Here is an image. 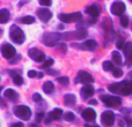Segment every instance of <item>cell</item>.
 <instances>
[{"label":"cell","mask_w":132,"mask_h":127,"mask_svg":"<svg viewBox=\"0 0 132 127\" xmlns=\"http://www.w3.org/2000/svg\"><path fill=\"white\" fill-rule=\"evenodd\" d=\"M112 75H114L115 77H121L122 75H123V70H122L121 68H114V70H112Z\"/></svg>","instance_id":"f1b7e54d"},{"label":"cell","mask_w":132,"mask_h":127,"mask_svg":"<svg viewBox=\"0 0 132 127\" xmlns=\"http://www.w3.org/2000/svg\"><path fill=\"white\" fill-rule=\"evenodd\" d=\"M9 36H11V39L14 42L15 44H22L26 39L24 32L21 28H19L18 25H12L11 30H9Z\"/></svg>","instance_id":"7a4b0ae2"},{"label":"cell","mask_w":132,"mask_h":127,"mask_svg":"<svg viewBox=\"0 0 132 127\" xmlns=\"http://www.w3.org/2000/svg\"><path fill=\"white\" fill-rule=\"evenodd\" d=\"M130 1H131V2H132V0H130Z\"/></svg>","instance_id":"c3c4849f"},{"label":"cell","mask_w":132,"mask_h":127,"mask_svg":"<svg viewBox=\"0 0 132 127\" xmlns=\"http://www.w3.org/2000/svg\"><path fill=\"white\" fill-rule=\"evenodd\" d=\"M124 121H125V120H119L118 121V126L119 127H123L124 126Z\"/></svg>","instance_id":"b9f144b4"},{"label":"cell","mask_w":132,"mask_h":127,"mask_svg":"<svg viewBox=\"0 0 132 127\" xmlns=\"http://www.w3.org/2000/svg\"><path fill=\"white\" fill-rule=\"evenodd\" d=\"M9 75L13 77V82L16 84V86H22L23 79H22V77H21L19 74H16L15 70H9Z\"/></svg>","instance_id":"44dd1931"},{"label":"cell","mask_w":132,"mask_h":127,"mask_svg":"<svg viewBox=\"0 0 132 127\" xmlns=\"http://www.w3.org/2000/svg\"><path fill=\"white\" fill-rule=\"evenodd\" d=\"M111 13L114 15H117V16H122L125 12V4L122 1H115L114 4L111 5Z\"/></svg>","instance_id":"7c38bea8"},{"label":"cell","mask_w":132,"mask_h":127,"mask_svg":"<svg viewBox=\"0 0 132 127\" xmlns=\"http://www.w3.org/2000/svg\"><path fill=\"white\" fill-rule=\"evenodd\" d=\"M11 127H24V125H23L22 123H15V124H13Z\"/></svg>","instance_id":"74e56055"},{"label":"cell","mask_w":132,"mask_h":127,"mask_svg":"<svg viewBox=\"0 0 132 127\" xmlns=\"http://www.w3.org/2000/svg\"><path fill=\"white\" fill-rule=\"evenodd\" d=\"M131 29H132V22H131Z\"/></svg>","instance_id":"bcb514c9"},{"label":"cell","mask_w":132,"mask_h":127,"mask_svg":"<svg viewBox=\"0 0 132 127\" xmlns=\"http://www.w3.org/2000/svg\"><path fill=\"white\" fill-rule=\"evenodd\" d=\"M42 89H43V91L45 94H51L53 90H55V84H53L52 82H50V81H46V82H44L43 83Z\"/></svg>","instance_id":"7402d4cb"},{"label":"cell","mask_w":132,"mask_h":127,"mask_svg":"<svg viewBox=\"0 0 132 127\" xmlns=\"http://www.w3.org/2000/svg\"><path fill=\"white\" fill-rule=\"evenodd\" d=\"M102 66H103V69L107 70V72H109V70H111V72H112V70H114V68H115L114 65H112L110 61H104L102 63Z\"/></svg>","instance_id":"484cf974"},{"label":"cell","mask_w":132,"mask_h":127,"mask_svg":"<svg viewBox=\"0 0 132 127\" xmlns=\"http://www.w3.org/2000/svg\"><path fill=\"white\" fill-rule=\"evenodd\" d=\"M59 20L62 22H65V23H73V22H78V21H81L82 19V14L80 12H75V13H68V14H65V13H62L58 15Z\"/></svg>","instance_id":"8992f818"},{"label":"cell","mask_w":132,"mask_h":127,"mask_svg":"<svg viewBox=\"0 0 132 127\" xmlns=\"http://www.w3.org/2000/svg\"><path fill=\"white\" fill-rule=\"evenodd\" d=\"M115 113L112 111H104L101 116V121L105 126H111L115 123Z\"/></svg>","instance_id":"8fae6325"},{"label":"cell","mask_w":132,"mask_h":127,"mask_svg":"<svg viewBox=\"0 0 132 127\" xmlns=\"http://www.w3.org/2000/svg\"><path fill=\"white\" fill-rule=\"evenodd\" d=\"M20 21H21V23H24V24H31V23L35 22V19L32 16L28 15V16H23Z\"/></svg>","instance_id":"d4e9b609"},{"label":"cell","mask_w":132,"mask_h":127,"mask_svg":"<svg viewBox=\"0 0 132 127\" xmlns=\"http://www.w3.org/2000/svg\"><path fill=\"white\" fill-rule=\"evenodd\" d=\"M14 114H15L18 118L23 119V120H29L30 117H31V110L29 109L26 105H19V106H15L13 109Z\"/></svg>","instance_id":"277c9868"},{"label":"cell","mask_w":132,"mask_h":127,"mask_svg":"<svg viewBox=\"0 0 132 127\" xmlns=\"http://www.w3.org/2000/svg\"><path fill=\"white\" fill-rule=\"evenodd\" d=\"M78 48L80 49V50H86V51H94L96 48H97V42L96 41H93V39H90V41H86L84 42L82 44H74L73 45V48Z\"/></svg>","instance_id":"30bf717a"},{"label":"cell","mask_w":132,"mask_h":127,"mask_svg":"<svg viewBox=\"0 0 132 127\" xmlns=\"http://www.w3.org/2000/svg\"><path fill=\"white\" fill-rule=\"evenodd\" d=\"M52 63H53V59H51V58H50V59H46L45 61L43 62V65H42L41 67L42 68H48V67H50Z\"/></svg>","instance_id":"4dcf8cb0"},{"label":"cell","mask_w":132,"mask_h":127,"mask_svg":"<svg viewBox=\"0 0 132 127\" xmlns=\"http://www.w3.org/2000/svg\"><path fill=\"white\" fill-rule=\"evenodd\" d=\"M111 93L117 94V95H123V96H128L132 94V83L128 81L124 82H116V83H112L108 87Z\"/></svg>","instance_id":"6da1fadb"},{"label":"cell","mask_w":132,"mask_h":127,"mask_svg":"<svg viewBox=\"0 0 132 127\" xmlns=\"http://www.w3.org/2000/svg\"><path fill=\"white\" fill-rule=\"evenodd\" d=\"M63 39V35L58 34V32H49L45 34L42 38V43L46 46H55L58 45V42Z\"/></svg>","instance_id":"3957f363"},{"label":"cell","mask_w":132,"mask_h":127,"mask_svg":"<svg viewBox=\"0 0 132 127\" xmlns=\"http://www.w3.org/2000/svg\"><path fill=\"white\" fill-rule=\"evenodd\" d=\"M101 101L107 105L108 107H117L122 105V99L121 97L117 96H111V95H101L100 96Z\"/></svg>","instance_id":"5b68a950"},{"label":"cell","mask_w":132,"mask_h":127,"mask_svg":"<svg viewBox=\"0 0 132 127\" xmlns=\"http://www.w3.org/2000/svg\"><path fill=\"white\" fill-rule=\"evenodd\" d=\"M37 74H38V73H37L36 70H29V72H28V76L31 77V79L36 77V76H37Z\"/></svg>","instance_id":"8d00e7d4"},{"label":"cell","mask_w":132,"mask_h":127,"mask_svg":"<svg viewBox=\"0 0 132 127\" xmlns=\"http://www.w3.org/2000/svg\"><path fill=\"white\" fill-rule=\"evenodd\" d=\"M4 98H6L9 102H16V99L19 98V95L14 89H7L4 93Z\"/></svg>","instance_id":"d6986e66"},{"label":"cell","mask_w":132,"mask_h":127,"mask_svg":"<svg viewBox=\"0 0 132 127\" xmlns=\"http://www.w3.org/2000/svg\"><path fill=\"white\" fill-rule=\"evenodd\" d=\"M32 99H34V102L39 103V102H42V96L39 95L38 93H35L34 95H32Z\"/></svg>","instance_id":"836d02e7"},{"label":"cell","mask_w":132,"mask_h":127,"mask_svg":"<svg viewBox=\"0 0 132 127\" xmlns=\"http://www.w3.org/2000/svg\"><path fill=\"white\" fill-rule=\"evenodd\" d=\"M121 24H122V27H128V25H129L128 16H124V15L121 16Z\"/></svg>","instance_id":"f546056e"},{"label":"cell","mask_w":132,"mask_h":127,"mask_svg":"<svg viewBox=\"0 0 132 127\" xmlns=\"http://www.w3.org/2000/svg\"><path fill=\"white\" fill-rule=\"evenodd\" d=\"M125 121L129 124V125H132V119L130 117H125Z\"/></svg>","instance_id":"f35d334b"},{"label":"cell","mask_w":132,"mask_h":127,"mask_svg":"<svg viewBox=\"0 0 132 127\" xmlns=\"http://www.w3.org/2000/svg\"><path fill=\"white\" fill-rule=\"evenodd\" d=\"M28 55H29V57L36 62H44L45 61V55H44L41 50H38V49H36V48L30 49Z\"/></svg>","instance_id":"ba28073f"},{"label":"cell","mask_w":132,"mask_h":127,"mask_svg":"<svg viewBox=\"0 0 132 127\" xmlns=\"http://www.w3.org/2000/svg\"><path fill=\"white\" fill-rule=\"evenodd\" d=\"M75 102H77V98L73 94H66L64 96V103L67 106H73L75 104Z\"/></svg>","instance_id":"ffe728a7"},{"label":"cell","mask_w":132,"mask_h":127,"mask_svg":"<svg viewBox=\"0 0 132 127\" xmlns=\"http://www.w3.org/2000/svg\"><path fill=\"white\" fill-rule=\"evenodd\" d=\"M36 14L39 17V20L43 21V22H48V21H50V19L52 17V13H51L48 8H39L38 11L36 12Z\"/></svg>","instance_id":"5bb4252c"},{"label":"cell","mask_w":132,"mask_h":127,"mask_svg":"<svg viewBox=\"0 0 132 127\" xmlns=\"http://www.w3.org/2000/svg\"><path fill=\"white\" fill-rule=\"evenodd\" d=\"M112 56V60H114L115 63H117V65H122L123 63V60H122V56L119 52H117V51H114V52L111 53Z\"/></svg>","instance_id":"cb8c5ba5"},{"label":"cell","mask_w":132,"mask_h":127,"mask_svg":"<svg viewBox=\"0 0 132 127\" xmlns=\"http://www.w3.org/2000/svg\"><path fill=\"white\" fill-rule=\"evenodd\" d=\"M57 81L59 82L60 84H63V86H67L70 80H68L67 76H60V77H58V79H57Z\"/></svg>","instance_id":"83f0119b"},{"label":"cell","mask_w":132,"mask_h":127,"mask_svg":"<svg viewBox=\"0 0 132 127\" xmlns=\"http://www.w3.org/2000/svg\"><path fill=\"white\" fill-rule=\"evenodd\" d=\"M85 127H98V126H96V125H95V126H89V125H86Z\"/></svg>","instance_id":"f6af8a7d"},{"label":"cell","mask_w":132,"mask_h":127,"mask_svg":"<svg viewBox=\"0 0 132 127\" xmlns=\"http://www.w3.org/2000/svg\"><path fill=\"white\" fill-rule=\"evenodd\" d=\"M123 49L126 58V65H132V43H125Z\"/></svg>","instance_id":"2e32d148"},{"label":"cell","mask_w":132,"mask_h":127,"mask_svg":"<svg viewBox=\"0 0 132 127\" xmlns=\"http://www.w3.org/2000/svg\"><path fill=\"white\" fill-rule=\"evenodd\" d=\"M43 119H45V114L43 112H39V113L36 114V123H41Z\"/></svg>","instance_id":"d6a6232c"},{"label":"cell","mask_w":132,"mask_h":127,"mask_svg":"<svg viewBox=\"0 0 132 127\" xmlns=\"http://www.w3.org/2000/svg\"><path fill=\"white\" fill-rule=\"evenodd\" d=\"M37 77H39V79L43 77V73H38V74H37Z\"/></svg>","instance_id":"7bdbcfd3"},{"label":"cell","mask_w":132,"mask_h":127,"mask_svg":"<svg viewBox=\"0 0 132 127\" xmlns=\"http://www.w3.org/2000/svg\"><path fill=\"white\" fill-rule=\"evenodd\" d=\"M29 127H38V126H37V125H36V124H31V125H30Z\"/></svg>","instance_id":"ee69618b"},{"label":"cell","mask_w":132,"mask_h":127,"mask_svg":"<svg viewBox=\"0 0 132 127\" xmlns=\"http://www.w3.org/2000/svg\"><path fill=\"white\" fill-rule=\"evenodd\" d=\"M20 59H21V56H20V55H16L15 57L12 58V59L9 60V62H11V63H16V62H18Z\"/></svg>","instance_id":"e575fe53"},{"label":"cell","mask_w":132,"mask_h":127,"mask_svg":"<svg viewBox=\"0 0 132 127\" xmlns=\"http://www.w3.org/2000/svg\"><path fill=\"white\" fill-rule=\"evenodd\" d=\"M89 104H92V105H96V104H97V102H96L95 99H92V101H89Z\"/></svg>","instance_id":"60d3db41"},{"label":"cell","mask_w":132,"mask_h":127,"mask_svg":"<svg viewBox=\"0 0 132 127\" xmlns=\"http://www.w3.org/2000/svg\"><path fill=\"white\" fill-rule=\"evenodd\" d=\"M62 116H63V111H62V110H60V109H55V110H52V111H51L50 113L45 117V120H44V121H45L46 125H49V124H50L52 120H59Z\"/></svg>","instance_id":"4fadbf2b"},{"label":"cell","mask_w":132,"mask_h":127,"mask_svg":"<svg viewBox=\"0 0 132 127\" xmlns=\"http://www.w3.org/2000/svg\"><path fill=\"white\" fill-rule=\"evenodd\" d=\"M80 94H81V97L84 98V99L89 98L90 96H93V94H94L93 86H90V84H85L84 88H82L81 91H80Z\"/></svg>","instance_id":"9a60e30c"},{"label":"cell","mask_w":132,"mask_h":127,"mask_svg":"<svg viewBox=\"0 0 132 127\" xmlns=\"http://www.w3.org/2000/svg\"><path fill=\"white\" fill-rule=\"evenodd\" d=\"M82 118L86 121H94V119L96 118V112L93 109H85L82 112Z\"/></svg>","instance_id":"e0dca14e"},{"label":"cell","mask_w":132,"mask_h":127,"mask_svg":"<svg viewBox=\"0 0 132 127\" xmlns=\"http://www.w3.org/2000/svg\"><path fill=\"white\" fill-rule=\"evenodd\" d=\"M124 39H123V37H119L118 39H117V42H116V46H117V49H122V48H124Z\"/></svg>","instance_id":"1f68e13d"},{"label":"cell","mask_w":132,"mask_h":127,"mask_svg":"<svg viewBox=\"0 0 132 127\" xmlns=\"http://www.w3.org/2000/svg\"><path fill=\"white\" fill-rule=\"evenodd\" d=\"M1 55L5 59L11 60L12 58H14L16 56V50L14 46L9 45V44H4L1 46Z\"/></svg>","instance_id":"52a82bcc"},{"label":"cell","mask_w":132,"mask_h":127,"mask_svg":"<svg viewBox=\"0 0 132 127\" xmlns=\"http://www.w3.org/2000/svg\"><path fill=\"white\" fill-rule=\"evenodd\" d=\"M63 118H64L66 121H73L75 119V116L72 112H66V113L63 114Z\"/></svg>","instance_id":"4316f807"},{"label":"cell","mask_w":132,"mask_h":127,"mask_svg":"<svg viewBox=\"0 0 132 127\" xmlns=\"http://www.w3.org/2000/svg\"><path fill=\"white\" fill-rule=\"evenodd\" d=\"M56 127H60V126H56Z\"/></svg>","instance_id":"7dc6e473"},{"label":"cell","mask_w":132,"mask_h":127,"mask_svg":"<svg viewBox=\"0 0 132 127\" xmlns=\"http://www.w3.org/2000/svg\"><path fill=\"white\" fill-rule=\"evenodd\" d=\"M38 1L42 6H50L51 5V0H38Z\"/></svg>","instance_id":"d590c367"},{"label":"cell","mask_w":132,"mask_h":127,"mask_svg":"<svg viewBox=\"0 0 132 127\" xmlns=\"http://www.w3.org/2000/svg\"><path fill=\"white\" fill-rule=\"evenodd\" d=\"M46 73H48V74H50V75L57 74V72H56V70H50V69H46Z\"/></svg>","instance_id":"ab89813d"},{"label":"cell","mask_w":132,"mask_h":127,"mask_svg":"<svg viewBox=\"0 0 132 127\" xmlns=\"http://www.w3.org/2000/svg\"><path fill=\"white\" fill-rule=\"evenodd\" d=\"M9 17H11V14L7 9H1L0 11V23H2V24L6 23L9 20Z\"/></svg>","instance_id":"603a6c76"},{"label":"cell","mask_w":132,"mask_h":127,"mask_svg":"<svg viewBox=\"0 0 132 127\" xmlns=\"http://www.w3.org/2000/svg\"><path fill=\"white\" fill-rule=\"evenodd\" d=\"M93 81H94V80H93V76H92L89 73L84 72V70H81V72L78 73L77 77H75V83L89 84V83H92Z\"/></svg>","instance_id":"9c48e42d"},{"label":"cell","mask_w":132,"mask_h":127,"mask_svg":"<svg viewBox=\"0 0 132 127\" xmlns=\"http://www.w3.org/2000/svg\"><path fill=\"white\" fill-rule=\"evenodd\" d=\"M86 13L88 14L90 17H98V15H100V7L97 6V5H90V6H88L86 8Z\"/></svg>","instance_id":"ac0fdd59"}]
</instances>
